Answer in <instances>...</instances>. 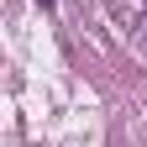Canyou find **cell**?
Segmentation results:
<instances>
[{
    "instance_id": "6da1fadb",
    "label": "cell",
    "mask_w": 147,
    "mask_h": 147,
    "mask_svg": "<svg viewBox=\"0 0 147 147\" xmlns=\"http://www.w3.org/2000/svg\"><path fill=\"white\" fill-rule=\"evenodd\" d=\"M37 5H42V11H53V0H37Z\"/></svg>"
}]
</instances>
